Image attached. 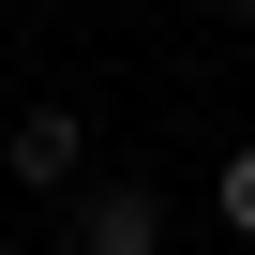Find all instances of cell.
Listing matches in <instances>:
<instances>
[{
	"mask_svg": "<svg viewBox=\"0 0 255 255\" xmlns=\"http://www.w3.org/2000/svg\"><path fill=\"white\" fill-rule=\"evenodd\" d=\"M225 15H255V0H225Z\"/></svg>",
	"mask_w": 255,
	"mask_h": 255,
	"instance_id": "4",
	"label": "cell"
},
{
	"mask_svg": "<svg viewBox=\"0 0 255 255\" xmlns=\"http://www.w3.org/2000/svg\"><path fill=\"white\" fill-rule=\"evenodd\" d=\"M75 255H165V195L150 180H90L75 195Z\"/></svg>",
	"mask_w": 255,
	"mask_h": 255,
	"instance_id": "2",
	"label": "cell"
},
{
	"mask_svg": "<svg viewBox=\"0 0 255 255\" xmlns=\"http://www.w3.org/2000/svg\"><path fill=\"white\" fill-rule=\"evenodd\" d=\"M210 195H225V225H240V240H255V135H240V150H225V180H210Z\"/></svg>",
	"mask_w": 255,
	"mask_h": 255,
	"instance_id": "3",
	"label": "cell"
},
{
	"mask_svg": "<svg viewBox=\"0 0 255 255\" xmlns=\"http://www.w3.org/2000/svg\"><path fill=\"white\" fill-rule=\"evenodd\" d=\"M30 15H45V0H30Z\"/></svg>",
	"mask_w": 255,
	"mask_h": 255,
	"instance_id": "5",
	"label": "cell"
},
{
	"mask_svg": "<svg viewBox=\"0 0 255 255\" xmlns=\"http://www.w3.org/2000/svg\"><path fill=\"white\" fill-rule=\"evenodd\" d=\"M0 165H15V195H90V120L75 105H30L15 135H0Z\"/></svg>",
	"mask_w": 255,
	"mask_h": 255,
	"instance_id": "1",
	"label": "cell"
}]
</instances>
